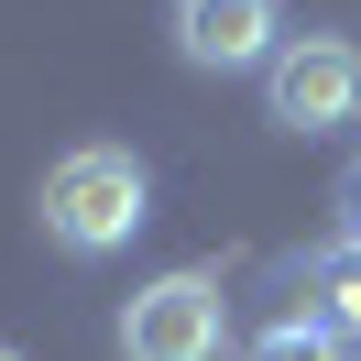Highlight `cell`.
Instances as JSON below:
<instances>
[{
	"label": "cell",
	"instance_id": "1",
	"mask_svg": "<svg viewBox=\"0 0 361 361\" xmlns=\"http://www.w3.org/2000/svg\"><path fill=\"white\" fill-rule=\"evenodd\" d=\"M142 208H154V186H142V164L121 154V142H77L44 176V230L66 252H121L142 230Z\"/></svg>",
	"mask_w": 361,
	"mask_h": 361
},
{
	"label": "cell",
	"instance_id": "2",
	"mask_svg": "<svg viewBox=\"0 0 361 361\" xmlns=\"http://www.w3.org/2000/svg\"><path fill=\"white\" fill-rule=\"evenodd\" d=\"M263 99H274L285 132H339V121L361 110V44L350 33H295L263 66Z\"/></svg>",
	"mask_w": 361,
	"mask_h": 361
},
{
	"label": "cell",
	"instance_id": "3",
	"mask_svg": "<svg viewBox=\"0 0 361 361\" xmlns=\"http://www.w3.org/2000/svg\"><path fill=\"white\" fill-rule=\"evenodd\" d=\"M219 339H230V317H219L208 274H164V285H142L121 307V350L132 361H219Z\"/></svg>",
	"mask_w": 361,
	"mask_h": 361
},
{
	"label": "cell",
	"instance_id": "4",
	"mask_svg": "<svg viewBox=\"0 0 361 361\" xmlns=\"http://www.w3.org/2000/svg\"><path fill=\"white\" fill-rule=\"evenodd\" d=\"M176 55L186 66H274V0H176Z\"/></svg>",
	"mask_w": 361,
	"mask_h": 361
},
{
	"label": "cell",
	"instance_id": "5",
	"mask_svg": "<svg viewBox=\"0 0 361 361\" xmlns=\"http://www.w3.org/2000/svg\"><path fill=\"white\" fill-rule=\"evenodd\" d=\"M252 361H339V350H329V339H317V329H274V339H263V350H252Z\"/></svg>",
	"mask_w": 361,
	"mask_h": 361
},
{
	"label": "cell",
	"instance_id": "6",
	"mask_svg": "<svg viewBox=\"0 0 361 361\" xmlns=\"http://www.w3.org/2000/svg\"><path fill=\"white\" fill-rule=\"evenodd\" d=\"M339 317H350V329H361V263L339 274Z\"/></svg>",
	"mask_w": 361,
	"mask_h": 361
},
{
	"label": "cell",
	"instance_id": "7",
	"mask_svg": "<svg viewBox=\"0 0 361 361\" xmlns=\"http://www.w3.org/2000/svg\"><path fill=\"white\" fill-rule=\"evenodd\" d=\"M0 361H23V350H0Z\"/></svg>",
	"mask_w": 361,
	"mask_h": 361
}]
</instances>
